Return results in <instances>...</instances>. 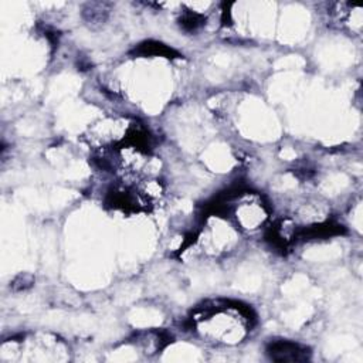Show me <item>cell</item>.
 Listing matches in <instances>:
<instances>
[{"instance_id": "1", "label": "cell", "mask_w": 363, "mask_h": 363, "mask_svg": "<svg viewBox=\"0 0 363 363\" xmlns=\"http://www.w3.org/2000/svg\"><path fill=\"white\" fill-rule=\"evenodd\" d=\"M267 353L272 360H277V362H303L309 356V352L306 347L298 343L286 342V340L272 342L268 346Z\"/></svg>"}]
</instances>
